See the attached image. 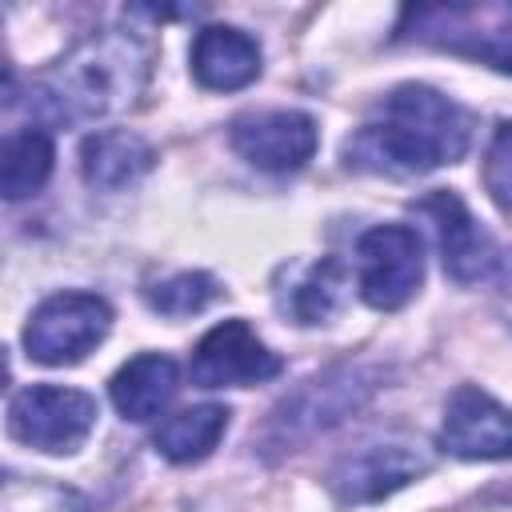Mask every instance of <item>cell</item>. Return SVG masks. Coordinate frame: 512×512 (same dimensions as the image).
Wrapping results in <instances>:
<instances>
[{"label": "cell", "instance_id": "obj_19", "mask_svg": "<svg viewBox=\"0 0 512 512\" xmlns=\"http://www.w3.org/2000/svg\"><path fill=\"white\" fill-rule=\"evenodd\" d=\"M144 296L164 316H192L216 300V280L208 272H176V276L152 284Z\"/></svg>", "mask_w": 512, "mask_h": 512}, {"label": "cell", "instance_id": "obj_15", "mask_svg": "<svg viewBox=\"0 0 512 512\" xmlns=\"http://www.w3.org/2000/svg\"><path fill=\"white\" fill-rule=\"evenodd\" d=\"M152 160H156V152L148 148V140H140L128 128L96 132L80 148V172H84L88 188H100V192H120V188L136 184L152 168Z\"/></svg>", "mask_w": 512, "mask_h": 512}, {"label": "cell", "instance_id": "obj_11", "mask_svg": "<svg viewBox=\"0 0 512 512\" xmlns=\"http://www.w3.org/2000/svg\"><path fill=\"white\" fill-rule=\"evenodd\" d=\"M316 120L296 108L248 112L232 120V148L264 172H296L316 152Z\"/></svg>", "mask_w": 512, "mask_h": 512}, {"label": "cell", "instance_id": "obj_20", "mask_svg": "<svg viewBox=\"0 0 512 512\" xmlns=\"http://www.w3.org/2000/svg\"><path fill=\"white\" fill-rule=\"evenodd\" d=\"M4 512H84V500L44 480H4Z\"/></svg>", "mask_w": 512, "mask_h": 512}, {"label": "cell", "instance_id": "obj_16", "mask_svg": "<svg viewBox=\"0 0 512 512\" xmlns=\"http://www.w3.org/2000/svg\"><path fill=\"white\" fill-rule=\"evenodd\" d=\"M224 428H228V408H220V404H196V408H184V412L168 416L156 428L152 444H156V452L164 460L192 464V460H204L220 444Z\"/></svg>", "mask_w": 512, "mask_h": 512}, {"label": "cell", "instance_id": "obj_7", "mask_svg": "<svg viewBox=\"0 0 512 512\" xmlns=\"http://www.w3.org/2000/svg\"><path fill=\"white\" fill-rule=\"evenodd\" d=\"M424 280V248L408 224H376L356 240V284L360 296L392 312L416 296Z\"/></svg>", "mask_w": 512, "mask_h": 512}, {"label": "cell", "instance_id": "obj_18", "mask_svg": "<svg viewBox=\"0 0 512 512\" xmlns=\"http://www.w3.org/2000/svg\"><path fill=\"white\" fill-rule=\"evenodd\" d=\"M340 304H344V268L336 260H316L292 284L284 312H292L296 324H324Z\"/></svg>", "mask_w": 512, "mask_h": 512}, {"label": "cell", "instance_id": "obj_17", "mask_svg": "<svg viewBox=\"0 0 512 512\" xmlns=\"http://www.w3.org/2000/svg\"><path fill=\"white\" fill-rule=\"evenodd\" d=\"M52 176V140L40 128L12 132L4 140V164H0V192L4 200H24L44 188Z\"/></svg>", "mask_w": 512, "mask_h": 512}, {"label": "cell", "instance_id": "obj_12", "mask_svg": "<svg viewBox=\"0 0 512 512\" xmlns=\"http://www.w3.org/2000/svg\"><path fill=\"white\" fill-rule=\"evenodd\" d=\"M444 452L460 460H508L512 456V412L476 384H460L444 404L440 424Z\"/></svg>", "mask_w": 512, "mask_h": 512}, {"label": "cell", "instance_id": "obj_8", "mask_svg": "<svg viewBox=\"0 0 512 512\" xmlns=\"http://www.w3.org/2000/svg\"><path fill=\"white\" fill-rule=\"evenodd\" d=\"M428 468H432V452L420 440L388 436V440H372L340 456L328 484L344 504H372V500L392 496L408 480L424 476Z\"/></svg>", "mask_w": 512, "mask_h": 512}, {"label": "cell", "instance_id": "obj_9", "mask_svg": "<svg viewBox=\"0 0 512 512\" xmlns=\"http://www.w3.org/2000/svg\"><path fill=\"white\" fill-rule=\"evenodd\" d=\"M280 368L284 360L244 320L216 324L192 352V380L200 388H248L280 376Z\"/></svg>", "mask_w": 512, "mask_h": 512}, {"label": "cell", "instance_id": "obj_4", "mask_svg": "<svg viewBox=\"0 0 512 512\" xmlns=\"http://www.w3.org/2000/svg\"><path fill=\"white\" fill-rule=\"evenodd\" d=\"M404 36H416L432 48L492 64L512 72V4H440L408 8Z\"/></svg>", "mask_w": 512, "mask_h": 512}, {"label": "cell", "instance_id": "obj_13", "mask_svg": "<svg viewBox=\"0 0 512 512\" xmlns=\"http://www.w3.org/2000/svg\"><path fill=\"white\" fill-rule=\"evenodd\" d=\"M192 76L208 92H236L260 76V44L232 24H208L192 40Z\"/></svg>", "mask_w": 512, "mask_h": 512}, {"label": "cell", "instance_id": "obj_5", "mask_svg": "<svg viewBox=\"0 0 512 512\" xmlns=\"http://www.w3.org/2000/svg\"><path fill=\"white\" fill-rule=\"evenodd\" d=\"M96 428V400L80 388L32 384L8 400V432L12 440L36 452H76Z\"/></svg>", "mask_w": 512, "mask_h": 512}, {"label": "cell", "instance_id": "obj_10", "mask_svg": "<svg viewBox=\"0 0 512 512\" xmlns=\"http://www.w3.org/2000/svg\"><path fill=\"white\" fill-rule=\"evenodd\" d=\"M416 212H424L432 220L436 244L444 256V272L456 284H480L500 272V248L476 224V216L464 208V200L456 192H432L416 204Z\"/></svg>", "mask_w": 512, "mask_h": 512}, {"label": "cell", "instance_id": "obj_3", "mask_svg": "<svg viewBox=\"0 0 512 512\" xmlns=\"http://www.w3.org/2000/svg\"><path fill=\"white\" fill-rule=\"evenodd\" d=\"M376 388H380V368H364V364L328 368L324 376L300 384L288 400L276 404V412L260 428V448L288 452L292 444H300V440L340 424L344 416H352Z\"/></svg>", "mask_w": 512, "mask_h": 512}, {"label": "cell", "instance_id": "obj_21", "mask_svg": "<svg viewBox=\"0 0 512 512\" xmlns=\"http://www.w3.org/2000/svg\"><path fill=\"white\" fill-rule=\"evenodd\" d=\"M484 184L492 192V200L512 212V124H504L488 148V164H484Z\"/></svg>", "mask_w": 512, "mask_h": 512}, {"label": "cell", "instance_id": "obj_6", "mask_svg": "<svg viewBox=\"0 0 512 512\" xmlns=\"http://www.w3.org/2000/svg\"><path fill=\"white\" fill-rule=\"evenodd\" d=\"M112 328V308L96 292H56L48 296L24 328V348L36 364H76Z\"/></svg>", "mask_w": 512, "mask_h": 512}, {"label": "cell", "instance_id": "obj_1", "mask_svg": "<svg viewBox=\"0 0 512 512\" xmlns=\"http://www.w3.org/2000/svg\"><path fill=\"white\" fill-rule=\"evenodd\" d=\"M472 116L428 84H400L376 116L344 140V160L360 172L420 176L468 152Z\"/></svg>", "mask_w": 512, "mask_h": 512}, {"label": "cell", "instance_id": "obj_2", "mask_svg": "<svg viewBox=\"0 0 512 512\" xmlns=\"http://www.w3.org/2000/svg\"><path fill=\"white\" fill-rule=\"evenodd\" d=\"M152 72V48L132 32H96L80 40L28 92V108L52 124H88L136 104Z\"/></svg>", "mask_w": 512, "mask_h": 512}, {"label": "cell", "instance_id": "obj_14", "mask_svg": "<svg viewBox=\"0 0 512 512\" xmlns=\"http://www.w3.org/2000/svg\"><path fill=\"white\" fill-rule=\"evenodd\" d=\"M176 388H180V368H176L172 356H160V352H140V356H132V360L112 376V384H108L116 412H120L124 420H136V424L160 416V412L172 404Z\"/></svg>", "mask_w": 512, "mask_h": 512}]
</instances>
